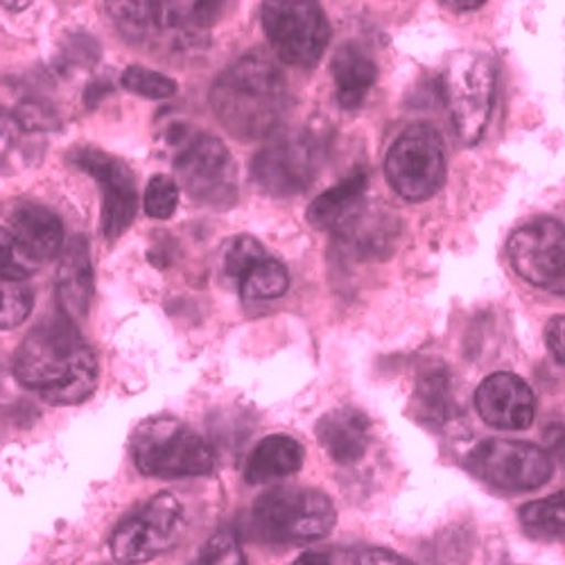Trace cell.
<instances>
[{
	"label": "cell",
	"mask_w": 565,
	"mask_h": 565,
	"mask_svg": "<svg viewBox=\"0 0 565 565\" xmlns=\"http://www.w3.org/2000/svg\"><path fill=\"white\" fill-rule=\"evenodd\" d=\"M30 3H32V0H0V6L10 10V12H23Z\"/></svg>",
	"instance_id": "37"
},
{
	"label": "cell",
	"mask_w": 565,
	"mask_h": 565,
	"mask_svg": "<svg viewBox=\"0 0 565 565\" xmlns=\"http://www.w3.org/2000/svg\"><path fill=\"white\" fill-rule=\"evenodd\" d=\"M385 177L398 198L430 200L446 179V150L439 131L426 122L409 125L387 152Z\"/></svg>",
	"instance_id": "8"
},
{
	"label": "cell",
	"mask_w": 565,
	"mask_h": 565,
	"mask_svg": "<svg viewBox=\"0 0 565 565\" xmlns=\"http://www.w3.org/2000/svg\"><path fill=\"white\" fill-rule=\"evenodd\" d=\"M191 565H247L238 536L228 530L213 534Z\"/></svg>",
	"instance_id": "30"
},
{
	"label": "cell",
	"mask_w": 565,
	"mask_h": 565,
	"mask_svg": "<svg viewBox=\"0 0 565 565\" xmlns=\"http://www.w3.org/2000/svg\"><path fill=\"white\" fill-rule=\"evenodd\" d=\"M521 525L527 536L543 543L563 541L565 530V495L558 491L554 495L527 502L518 511Z\"/></svg>",
	"instance_id": "24"
},
{
	"label": "cell",
	"mask_w": 565,
	"mask_h": 565,
	"mask_svg": "<svg viewBox=\"0 0 565 565\" xmlns=\"http://www.w3.org/2000/svg\"><path fill=\"white\" fill-rule=\"evenodd\" d=\"M463 466L480 482L498 491H534L550 482L554 463L550 455L525 441L487 439L466 455Z\"/></svg>",
	"instance_id": "11"
},
{
	"label": "cell",
	"mask_w": 565,
	"mask_h": 565,
	"mask_svg": "<svg viewBox=\"0 0 565 565\" xmlns=\"http://www.w3.org/2000/svg\"><path fill=\"white\" fill-rule=\"evenodd\" d=\"M306 448L288 435L265 437L249 455L245 466V480L249 484H269L295 476L303 466Z\"/></svg>",
	"instance_id": "20"
},
{
	"label": "cell",
	"mask_w": 565,
	"mask_h": 565,
	"mask_svg": "<svg viewBox=\"0 0 565 565\" xmlns=\"http://www.w3.org/2000/svg\"><path fill=\"white\" fill-rule=\"evenodd\" d=\"M93 299V265L88 243L73 238L64 243L57 269V303L62 317L77 323L88 315Z\"/></svg>",
	"instance_id": "19"
},
{
	"label": "cell",
	"mask_w": 565,
	"mask_h": 565,
	"mask_svg": "<svg viewBox=\"0 0 565 565\" xmlns=\"http://www.w3.org/2000/svg\"><path fill=\"white\" fill-rule=\"evenodd\" d=\"M338 103L342 109H358L379 79V66L353 43L342 45L333 60Z\"/></svg>",
	"instance_id": "21"
},
{
	"label": "cell",
	"mask_w": 565,
	"mask_h": 565,
	"mask_svg": "<svg viewBox=\"0 0 565 565\" xmlns=\"http://www.w3.org/2000/svg\"><path fill=\"white\" fill-rule=\"evenodd\" d=\"M220 125L241 140L271 136L288 111V84L265 53H249L228 66L211 90Z\"/></svg>",
	"instance_id": "2"
},
{
	"label": "cell",
	"mask_w": 565,
	"mask_h": 565,
	"mask_svg": "<svg viewBox=\"0 0 565 565\" xmlns=\"http://www.w3.org/2000/svg\"><path fill=\"white\" fill-rule=\"evenodd\" d=\"M476 407L487 426L495 430H527L536 416L532 387L515 373H493L476 392Z\"/></svg>",
	"instance_id": "16"
},
{
	"label": "cell",
	"mask_w": 565,
	"mask_h": 565,
	"mask_svg": "<svg viewBox=\"0 0 565 565\" xmlns=\"http://www.w3.org/2000/svg\"><path fill=\"white\" fill-rule=\"evenodd\" d=\"M71 161L90 174L100 185L103 195V233L105 238L116 241L131 226L138 213V188L131 170L118 157L96 150L79 148L71 154Z\"/></svg>",
	"instance_id": "14"
},
{
	"label": "cell",
	"mask_w": 565,
	"mask_h": 565,
	"mask_svg": "<svg viewBox=\"0 0 565 565\" xmlns=\"http://www.w3.org/2000/svg\"><path fill=\"white\" fill-rule=\"evenodd\" d=\"M317 439L335 463H355L371 446V420L355 407H338L319 418Z\"/></svg>",
	"instance_id": "18"
},
{
	"label": "cell",
	"mask_w": 565,
	"mask_h": 565,
	"mask_svg": "<svg viewBox=\"0 0 565 565\" xmlns=\"http://www.w3.org/2000/svg\"><path fill=\"white\" fill-rule=\"evenodd\" d=\"M545 342L550 353L554 355V360L563 366L565 362V317L558 315L554 317L547 328H545Z\"/></svg>",
	"instance_id": "34"
},
{
	"label": "cell",
	"mask_w": 565,
	"mask_h": 565,
	"mask_svg": "<svg viewBox=\"0 0 565 565\" xmlns=\"http://www.w3.org/2000/svg\"><path fill=\"white\" fill-rule=\"evenodd\" d=\"M267 256L265 247L252 238V235H235L224 247V274L233 280H243V276L256 267Z\"/></svg>",
	"instance_id": "27"
},
{
	"label": "cell",
	"mask_w": 565,
	"mask_h": 565,
	"mask_svg": "<svg viewBox=\"0 0 565 565\" xmlns=\"http://www.w3.org/2000/svg\"><path fill=\"white\" fill-rule=\"evenodd\" d=\"M177 185L202 206L226 211L238 202V170L217 136L198 134L174 159Z\"/></svg>",
	"instance_id": "9"
},
{
	"label": "cell",
	"mask_w": 565,
	"mask_h": 565,
	"mask_svg": "<svg viewBox=\"0 0 565 565\" xmlns=\"http://www.w3.org/2000/svg\"><path fill=\"white\" fill-rule=\"evenodd\" d=\"M17 381L53 405H77L98 385V360L77 323L55 317L36 326L14 355Z\"/></svg>",
	"instance_id": "1"
},
{
	"label": "cell",
	"mask_w": 565,
	"mask_h": 565,
	"mask_svg": "<svg viewBox=\"0 0 565 565\" xmlns=\"http://www.w3.org/2000/svg\"><path fill=\"white\" fill-rule=\"evenodd\" d=\"M355 565H412V563L387 547H364L355 556Z\"/></svg>",
	"instance_id": "33"
},
{
	"label": "cell",
	"mask_w": 565,
	"mask_h": 565,
	"mask_svg": "<svg viewBox=\"0 0 565 565\" xmlns=\"http://www.w3.org/2000/svg\"><path fill=\"white\" fill-rule=\"evenodd\" d=\"M263 30L280 62L315 66L331 41V23L319 0H265Z\"/></svg>",
	"instance_id": "7"
},
{
	"label": "cell",
	"mask_w": 565,
	"mask_h": 565,
	"mask_svg": "<svg viewBox=\"0 0 565 565\" xmlns=\"http://www.w3.org/2000/svg\"><path fill=\"white\" fill-rule=\"evenodd\" d=\"M233 0H195L193 3V23L198 28H211L224 19Z\"/></svg>",
	"instance_id": "32"
},
{
	"label": "cell",
	"mask_w": 565,
	"mask_h": 565,
	"mask_svg": "<svg viewBox=\"0 0 565 565\" xmlns=\"http://www.w3.org/2000/svg\"><path fill=\"white\" fill-rule=\"evenodd\" d=\"M8 231L14 235V241L41 265L62 254L66 233L60 215L30 200H14L6 206Z\"/></svg>",
	"instance_id": "17"
},
{
	"label": "cell",
	"mask_w": 565,
	"mask_h": 565,
	"mask_svg": "<svg viewBox=\"0 0 565 565\" xmlns=\"http://www.w3.org/2000/svg\"><path fill=\"white\" fill-rule=\"evenodd\" d=\"M39 269V263L14 241V235L0 226V280L23 282Z\"/></svg>",
	"instance_id": "29"
},
{
	"label": "cell",
	"mask_w": 565,
	"mask_h": 565,
	"mask_svg": "<svg viewBox=\"0 0 565 565\" xmlns=\"http://www.w3.org/2000/svg\"><path fill=\"white\" fill-rule=\"evenodd\" d=\"M507 254L513 271L530 286L563 295L565 282V228L561 220L539 217L509 238Z\"/></svg>",
	"instance_id": "12"
},
{
	"label": "cell",
	"mask_w": 565,
	"mask_h": 565,
	"mask_svg": "<svg viewBox=\"0 0 565 565\" xmlns=\"http://www.w3.org/2000/svg\"><path fill=\"white\" fill-rule=\"evenodd\" d=\"M131 455L148 478H200L215 468V450L209 441L174 418L143 423L134 435Z\"/></svg>",
	"instance_id": "5"
},
{
	"label": "cell",
	"mask_w": 565,
	"mask_h": 565,
	"mask_svg": "<svg viewBox=\"0 0 565 565\" xmlns=\"http://www.w3.org/2000/svg\"><path fill=\"white\" fill-rule=\"evenodd\" d=\"M60 125L51 98L23 79L0 77V172L32 168L41 157L43 136Z\"/></svg>",
	"instance_id": "3"
},
{
	"label": "cell",
	"mask_w": 565,
	"mask_h": 565,
	"mask_svg": "<svg viewBox=\"0 0 565 565\" xmlns=\"http://www.w3.org/2000/svg\"><path fill=\"white\" fill-rule=\"evenodd\" d=\"M118 34L138 49H166L185 41V25L174 0H105Z\"/></svg>",
	"instance_id": "15"
},
{
	"label": "cell",
	"mask_w": 565,
	"mask_h": 565,
	"mask_svg": "<svg viewBox=\"0 0 565 565\" xmlns=\"http://www.w3.org/2000/svg\"><path fill=\"white\" fill-rule=\"evenodd\" d=\"M292 565H338L333 561L331 554H323V552H306L301 554Z\"/></svg>",
	"instance_id": "36"
},
{
	"label": "cell",
	"mask_w": 565,
	"mask_h": 565,
	"mask_svg": "<svg viewBox=\"0 0 565 565\" xmlns=\"http://www.w3.org/2000/svg\"><path fill=\"white\" fill-rule=\"evenodd\" d=\"M288 288H290L288 267L271 256H265L241 280V292L247 301H271L286 295Z\"/></svg>",
	"instance_id": "25"
},
{
	"label": "cell",
	"mask_w": 565,
	"mask_h": 565,
	"mask_svg": "<svg viewBox=\"0 0 565 565\" xmlns=\"http://www.w3.org/2000/svg\"><path fill=\"white\" fill-rule=\"evenodd\" d=\"M185 532V511L177 495L159 493L116 527L111 554L118 563H148L172 550Z\"/></svg>",
	"instance_id": "10"
},
{
	"label": "cell",
	"mask_w": 565,
	"mask_h": 565,
	"mask_svg": "<svg viewBox=\"0 0 565 565\" xmlns=\"http://www.w3.org/2000/svg\"><path fill=\"white\" fill-rule=\"evenodd\" d=\"M120 84L129 93H136V96L148 98V100H168L179 90L172 77L143 66L125 68V73L120 75Z\"/></svg>",
	"instance_id": "26"
},
{
	"label": "cell",
	"mask_w": 565,
	"mask_h": 565,
	"mask_svg": "<svg viewBox=\"0 0 565 565\" xmlns=\"http://www.w3.org/2000/svg\"><path fill=\"white\" fill-rule=\"evenodd\" d=\"M366 183H369L366 172L358 170V172L344 177L333 188L323 191L308 209L310 226H315L319 231L342 226L355 213L358 204L362 202V198L366 193Z\"/></svg>",
	"instance_id": "22"
},
{
	"label": "cell",
	"mask_w": 565,
	"mask_h": 565,
	"mask_svg": "<svg viewBox=\"0 0 565 565\" xmlns=\"http://www.w3.org/2000/svg\"><path fill=\"white\" fill-rule=\"evenodd\" d=\"M414 416L430 428H441L452 412L450 373L446 366H430L420 373L412 398Z\"/></svg>",
	"instance_id": "23"
},
{
	"label": "cell",
	"mask_w": 565,
	"mask_h": 565,
	"mask_svg": "<svg viewBox=\"0 0 565 565\" xmlns=\"http://www.w3.org/2000/svg\"><path fill=\"white\" fill-rule=\"evenodd\" d=\"M335 521L331 498L315 489H274L260 495L249 511L252 532L274 545L326 539Z\"/></svg>",
	"instance_id": "4"
},
{
	"label": "cell",
	"mask_w": 565,
	"mask_h": 565,
	"mask_svg": "<svg viewBox=\"0 0 565 565\" xmlns=\"http://www.w3.org/2000/svg\"><path fill=\"white\" fill-rule=\"evenodd\" d=\"M34 306V295L23 282L0 280V331L21 326Z\"/></svg>",
	"instance_id": "28"
},
{
	"label": "cell",
	"mask_w": 565,
	"mask_h": 565,
	"mask_svg": "<svg viewBox=\"0 0 565 565\" xmlns=\"http://www.w3.org/2000/svg\"><path fill=\"white\" fill-rule=\"evenodd\" d=\"M319 150L303 131H282L267 140V146L254 157V179L265 193L274 198H290L308 191L315 181Z\"/></svg>",
	"instance_id": "13"
},
{
	"label": "cell",
	"mask_w": 565,
	"mask_h": 565,
	"mask_svg": "<svg viewBox=\"0 0 565 565\" xmlns=\"http://www.w3.org/2000/svg\"><path fill=\"white\" fill-rule=\"evenodd\" d=\"M495 88L498 64L493 57L473 51L450 57L441 77V93L455 131L466 146L482 140L493 116Z\"/></svg>",
	"instance_id": "6"
},
{
	"label": "cell",
	"mask_w": 565,
	"mask_h": 565,
	"mask_svg": "<svg viewBox=\"0 0 565 565\" xmlns=\"http://www.w3.org/2000/svg\"><path fill=\"white\" fill-rule=\"evenodd\" d=\"M179 206V185L172 177L157 174L150 179L146 195H143V209L154 220H170Z\"/></svg>",
	"instance_id": "31"
},
{
	"label": "cell",
	"mask_w": 565,
	"mask_h": 565,
	"mask_svg": "<svg viewBox=\"0 0 565 565\" xmlns=\"http://www.w3.org/2000/svg\"><path fill=\"white\" fill-rule=\"evenodd\" d=\"M487 0H441V6L450 12H473L480 10Z\"/></svg>",
	"instance_id": "35"
}]
</instances>
